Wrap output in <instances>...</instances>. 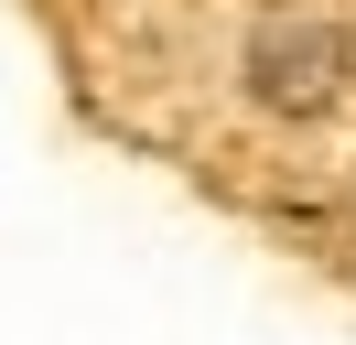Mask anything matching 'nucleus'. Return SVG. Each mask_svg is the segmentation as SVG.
Returning <instances> with one entry per match:
<instances>
[{
	"instance_id": "f257e3e1",
	"label": "nucleus",
	"mask_w": 356,
	"mask_h": 345,
	"mask_svg": "<svg viewBox=\"0 0 356 345\" xmlns=\"http://www.w3.org/2000/svg\"><path fill=\"white\" fill-rule=\"evenodd\" d=\"M346 86H356V22H334L324 0L259 11V33H248V97H259V108L313 119V108H334Z\"/></svg>"
}]
</instances>
